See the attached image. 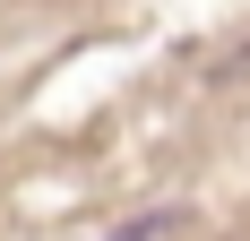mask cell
Returning <instances> with one entry per match:
<instances>
[{"instance_id":"6da1fadb","label":"cell","mask_w":250,"mask_h":241,"mask_svg":"<svg viewBox=\"0 0 250 241\" xmlns=\"http://www.w3.org/2000/svg\"><path fill=\"white\" fill-rule=\"evenodd\" d=\"M181 224H190V216H181V207H147V216H129V224H121V233H112V241H173Z\"/></svg>"}]
</instances>
